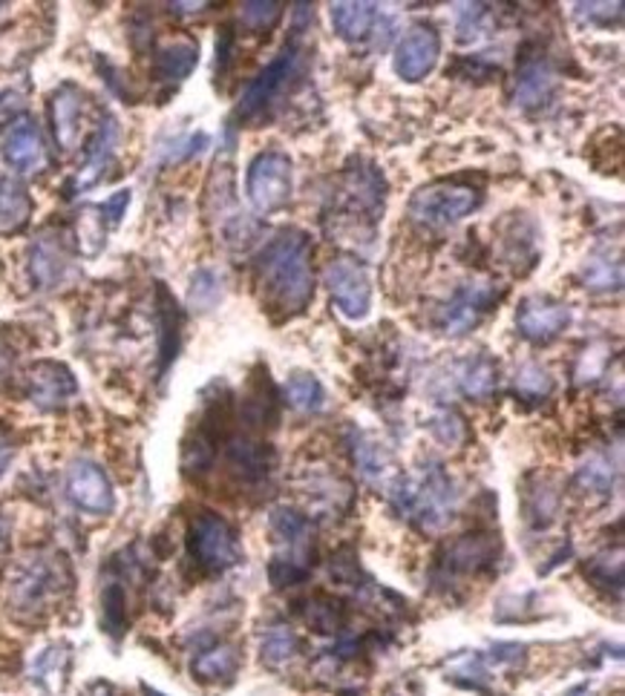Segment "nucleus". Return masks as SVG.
<instances>
[{"label":"nucleus","mask_w":625,"mask_h":696,"mask_svg":"<svg viewBox=\"0 0 625 696\" xmlns=\"http://www.w3.org/2000/svg\"><path fill=\"white\" fill-rule=\"evenodd\" d=\"M312 237L300 228L277 230L254 260V286L274 320H295L314 300Z\"/></svg>","instance_id":"obj_1"},{"label":"nucleus","mask_w":625,"mask_h":696,"mask_svg":"<svg viewBox=\"0 0 625 696\" xmlns=\"http://www.w3.org/2000/svg\"><path fill=\"white\" fill-rule=\"evenodd\" d=\"M314 24V9L309 3L295 7V33L288 35L283 50L257 73V78L246 87L239 99L234 118L239 127H263L295 99L312 69V47H309V29Z\"/></svg>","instance_id":"obj_2"},{"label":"nucleus","mask_w":625,"mask_h":696,"mask_svg":"<svg viewBox=\"0 0 625 696\" xmlns=\"http://www.w3.org/2000/svg\"><path fill=\"white\" fill-rule=\"evenodd\" d=\"M392 504L415 524L421 533H438L445 530L455 518L459 509V490H455L453 478L447 476L445 467L429 464L415 478H401L392 483Z\"/></svg>","instance_id":"obj_3"},{"label":"nucleus","mask_w":625,"mask_h":696,"mask_svg":"<svg viewBox=\"0 0 625 696\" xmlns=\"http://www.w3.org/2000/svg\"><path fill=\"white\" fill-rule=\"evenodd\" d=\"M335 216L340 228L349 225L352 237L370 233V239L375 237L378 222L384 219V205H387V179L384 173L366 159H358L352 167H346V173L340 176L338 193H335Z\"/></svg>","instance_id":"obj_4"},{"label":"nucleus","mask_w":625,"mask_h":696,"mask_svg":"<svg viewBox=\"0 0 625 696\" xmlns=\"http://www.w3.org/2000/svg\"><path fill=\"white\" fill-rule=\"evenodd\" d=\"M485 205V185L473 179H436L410 199V219L424 230H447Z\"/></svg>","instance_id":"obj_5"},{"label":"nucleus","mask_w":625,"mask_h":696,"mask_svg":"<svg viewBox=\"0 0 625 696\" xmlns=\"http://www.w3.org/2000/svg\"><path fill=\"white\" fill-rule=\"evenodd\" d=\"M274 535L272 565H268V579L277 590L300 584L305 575L312 573L314 565V530L312 521L300 516L297 509L277 507L268 518Z\"/></svg>","instance_id":"obj_6"},{"label":"nucleus","mask_w":625,"mask_h":696,"mask_svg":"<svg viewBox=\"0 0 625 696\" xmlns=\"http://www.w3.org/2000/svg\"><path fill=\"white\" fill-rule=\"evenodd\" d=\"M508 288L496 286L490 279H467L459 282L455 291L438 305L436 328L447 337H461L473 331L478 322L496 312V305L502 303Z\"/></svg>","instance_id":"obj_7"},{"label":"nucleus","mask_w":625,"mask_h":696,"mask_svg":"<svg viewBox=\"0 0 625 696\" xmlns=\"http://www.w3.org/2000/svg\"><path fill=\"white\" fill-rule=\"evenodd\" d=\"M248 202L257 214H277L291 202L295 193V162L286 150L268 148L257 153L248 164L246 176Z\"/></svg>","instance_id":"obj_8"},{"label":"nucleus","mask_w":625,"mask_h":696,"mask_svg":"<svg viewBox=\"0 0 625 696\" xmlns=\"http://www.w3.org/2000/svg\"><path fill=\"white\" fill-rule=\"evenodd\" d=\"M188 553L205 573H225L242 561L237 530L216 512H197L188 527Z\"/></svg>","instance_id":"obj_9"},{"label":"nucleus","mask_w":625,"mask_h":696,"mask_svg":"<svg viewBox=\"0 0 625 696\" xmlns=\"http://www.w3.org/2000/svg\"><path fill=\"white\" fill-rule=\"evenodd\" d=\"M70 584V575L64 570V561H55L50 556L24 558L17 573L9 582V598L12 607L35 613L50 605L52 598Z\"/></svg>","instance_id":"obj_10"},{"label":"nucleus","mask_w":625,"mask_h":696,"mask_svg":"<svg viewBox=\"0 0 625 696\" xmlns=\"http://www.w3.org/2000/svg\"><path fill=\"white\" fill-rule=\"evenodd\" d=\"M326 288L332 294V305L343 314L346 320H366L372 312V279L370 270L354 256H338L326 268Z\"/></svg>","instance_id":"obj_11"},{"label":"nucleus","mask_w":625,"mask_h":696,"mask_svg":"<svg viewBox=\"0 0 625 696\" xmlns=\"http://www.w3.org/2000/svg\"><path fill=\"white\" fill-rule=\"evenodd\" d=\"M438 58H441V35L433 24L418 21L398 38L392 66L401 81L418 84L436 69Z\"/></svg>","instance_id":"obj_12"},{"label":"nucleus","mask_w":625,"mask_h":696,"mask_svg":"<svg viewBox=\"0 0 625 696\" xmlns=\"http://www.w3.org/2000/svg\"><path fill=\"white\" fill-rule=\"evenodd\" d=\"M571 320H574L571 305L548 294L525 296L516 308L518 334L534 345L553 343V340L562 337V331L571 326Z\"/></svg>","instance_id":"obj_13"},{"label":"nucleus","mask_w":625,"mask_h":696,"mask_svg":"<svg viewBox=\"0 0 625 696\" xmlns=\"http://www.w3.org/2000/svg\"><path fill=\"white\" fill-rule=\"evenodd\" d=\"M557 90V73L551 61L534 43L522 47L516 61V81H513V101L522 110H539L553 99Z\"/></svg>","instance_id":"obj_14"},{"label":"nucleus","mask_w":625,"mask_h":696,"mask_svg":"<svg viewBox=\"0 0 625 696\" xmlns=\"http://www.w3.org/2000/svg\"><path fill=\"white\" fill-rule=\"evenodd\" d=\"M499 535L493 533H467L453 541L447 553L438 561V570L445 575V582L450 575H482L490 573L499 558Z\"/></svg>","instance_id":"obj_15"},{"label":"nucleus","mask_w":625,"mask_h":696,"mask_svg":"<svg viewBox=\"0 0 625 696\" xmlns=\"http://www.w3.org/2000/svg\"><path fill=\"white\" fill-rule=\"evenodd\" d=\"M66 492L78 509L92 516H108L115 507L113 483L104 476V469L92 460H75L66 476Z\"/></svg>","instance_id":"obj_16"},{"label":"nucleus","mask_w":625,"mask_h":696,"mask_svg":"<svg viewBox=\"0 0 625 696\" xmlns=\"http://www.w3.org/2000/svg\"><path fill=\"white\" fill-rule=\"evenodd\" d=\"M0 150H3L9 167H15L17 173H38L47 162L41 130L29 115H17L15 122H9Z\"/></svg>","instance_id":"obj_17"},{"label":"nucleus","mask_w":625,"mask_h":696,"mask_svg":"<svg viewBox=\"0 0 625 696\" xmlns=\"http://www.w3.org/2000/svg\"><path fill=\"white\" fill-rule=\"evenodd\" d=\"M26 392H29V401L35 406H41V409H61V406L73 401L75 392H78V383H75L73 371L66 369L64 363L41 360L29 369Z\"/></svg>","instance_id":"obj_18"},{"label":"nucleus","mask_w":625,"mask_h":696,"mask_svg":"<svg viewBox=\"0 0 625 696\" xmlns=\"http://www.w3.org/2000/svg\"><path fill=\"white\" fill-rule=\"evenodd\" d=\"M50 124L58 148L73 153L82 144L84 92L75 84H61L50 99Z\"/></svg>","instance_id":"obj_19"},{"label":"nucleus","mask_w":625,"mask_h":696,"mask_svg":"<svg viewBox=\"0 0 625 696\" xmlns=\"http://www.w3.org/2000/svg\"><path fill=\"white\" fill-rule=\"evenodd\" d=\"M115 144H118V124H115L113 115H104V122L96 127L90 144H87L82 170L75 173V190H87L104 179V173H108L115 162Z\"/></svg>","instance_id":"obj_20"},{"label":"nucleus","mask_w":625,"mask_h":696,"mask_svg":"<svg viewBox=\"0 0 625 696\" xmlns=\"http://www.w3.org/2000/svg\"><path fill=\"white\" fill-rule=\"evenodd\" d=\"M453 380L461 394L473 401H487L499 385V363L487 352L470 354L453 366Z\"/></svg>","instance_id":"obj_21"},{"label":"nucleus","mask_w":625,"mask_h":696,"mask_svg":"<svg viewBox=\"0 0 625 696\" xmlns=\"http://www.w3.org/2000/svg\"><path fill=\"white\" fill-rule=\"evenodd\" d=\"M329 15L340 41L363 43L366 38H372V29L378 24L380 12L375 3H366V0H343V3H332Z\"/></svg>","instance_id":"obj_22"},{"label":"nucleus","mask_w":625,"mask_h":696,"mask_svg":"<svg viewBox=\"0 0 625 696\" xmlns=\"http://www.w3.org/2000/svg\"><path fill=\"white\" fill-rule=\"evenodd\" d=\"M199 64V43L193 38H173L153 55V78L162 84H182Z\"/></svg>","instance_id":"obj_23"},{"label":"nucleus","mask_w":625,"mask_h":696,"mask_svg":"<svg viewBox=\"0 0 625 696\" xmlns=\"http://www.w3.org/2000/svg\"><path fill=\"white\" fill-rule=\"evenodd\" d=\"M66 268H70V256L55 233H43L35 239L33 251H29V274L38 288H55L64 279Z\"/></svg>","instance_id":"obj_24"},{"label":"nucleus","mask_w":625,"mask_h":696,"mask_svg":"<svg viewBox=\"0 0 625 696\" xmlns=\"http://www.w3.org/2000/svg\"><path fill=\"white\" fill-rule=\"evenodd\" d=\"M228 464L242 481H260L272 469L274 452L268 443L242 434V438H230L228 441Z\"/></svg>","instance_id":"obj_25"},{"label":"nucleus","mask_w":625,"mask_h":696,"mask_svg":"<svg viewBox=\"0 0 625 696\" xmlns=\"http://www.w3.org/2000/svg\"><path fill=\"white\" fill-rule=\"evenodd\" d=\"M583 286L591 294H611L623 288V256L620 251L611 254V248H597L588 254L583 265Z\"/></svg>","instance_id":"obj_26"},{"label":"nucleus","mask_w":625,"mask_h":696,"mask_svg":"<svg viewBox=\"0 0 625 696\" xmlns=\"http://www.w3.org/2000/svg\"><path fill=\"white\" fill-rule=\"evenodd\" d=\"M352 455L354 464H358V469H361V476L366 478V481L392 490V483H396V467H392V458H389V452L384 450L380 443H375L372 438H366V434L354 432Z\"/></svg>","instance_id":"obj_27"},{"label":"nucleus","mask_w":625,"mask_h":696,"mask_svg":"<svg viewBox=\"0 0 625 696\" xmlns=\"http://www.w3.org/2000/svg\"><path fill=\"white\" fill-rule=\"evenodd\" d=\"M33 216V199L26 188L15 179L0 181V237H12L29 225Z\"/></svg>","instance_id":"obj_28"},{"label":"nucleus","mask_w":625,"mask_h":696,"mask_svg":"<svg viewBox=\"0 0 625 696\" xmlns=\"http://www.w3.org/2000/svg\"><path fill=\"white\" fill-rule=\"evenodd\" d=\"M239 668V650L228 642H220L214 647H205L202 654L193 659V676L199 682H220L234 676Z\"/></svg>","instance_id":"obj_29"},{"label":"nucleus","mask_w":625,"mask_h":696,"mask_svg":"<svg viewBox=\"0 0 625 696\" xmlns=\"http://www.w3.org/2000/svg\"><path fill=\"white\" fill-rule=\"evenodd\" d=\"M159 328H162V345H159V354H162V371H167L176 354H179L182 343V314L173 303V296L167 294V288L159 286Z\"/></svg>","instance_id":"obj_30"},{"label":"nucleus","mask_w":625,"mask_h":696,"mask_svg":"<svg viewBox=\"0 0 625 696\" xmlns=\"http://www.w3.org/2000/svg\"><path fill=\"white\" fill-rule=\"evenodd\" d=\"M614 483H617V469H614V464H611L605 455H600V452L588 455V460H585L583 467H579V472H576V486H579L585 495L609 498Z\"/></svg>","instance_id":"obj_31"},{"label":"nucleus","mask_w":625,"mask_h":696,"mask_svg":"<svg viewBox=\"0 0 625 696\" xmlns=\"http://www.w3.org/2000/svg\"><path fill=\"white\" fill-rule=\"evenodd\" d=\"M560 512V492L548 481H539L536 486H527L525 492V518L527 524H534L536 530H545L557 521Z\"/></svg>","instance_id":"obj_32"},{"label":"nucleus","mask_w":625,"mask_h":696,"mask_svg":"<svg viewBox=\"0 0 625 696\" xmlns=\"http://www.w3.org/2000/svg\"><path fill=\"white\" fill-rule=\"evenodd\" d=\"M286 401L291 409L312 415V412L323 409L326 392H323V383L312 371H295L286 383Z\"/></svg>","instance_id":"obj_33"},{"label":"nucleus","mask_w":625,"mask_h":696,"mask_svg":"<svg viewBox=\"0 0 625 696\" xmlns=\"http://www.w3.org/2000/svg\"><path fill=\"white\" fill-rule=\"evenodd\" d=\"M305 624L317 633H338L346 624V607L340 605L338 598L329 596H314L309 598V605L303 610Z\"/></svg>","instance_id":"obj_34"},{"label":"nucleus","mask_w":625,"mask_h":696,"mask_svg":"<svg viewBox=\"0 0 625 696\" xmlns=\"http://www.w3.org/2000/svg\"><path fill=\"white\" fill-rule=\"evenodd\" d=\"M260 654H263V662L286 665L288 659H295L300 654V636L291 628H272L263 636Z\"/></svg>","instance_id":"obj_35"},{"label":"nucleus","mask_w":625,"mask_h":696,"mask_svg":"<svg viewBox=\"0 0 625 696\" xmlns=\"http://www.w3.org/2000/svg\"><path fill=\"white\" fill-rule=\"evenodd\" d=\"M223 300V279L211 268H202L190 279V305L197 312H211Z\"/></svg>","instance_id":"obj_36"},{"label":"nucleus","mask_w":625,"mask_h":696,"mask_svg":"<svg viewBox=\"0 0 625 696\" xmlns=\"http://www.w3.org/2000/svg\"><path fill=\"white\" fill-rule=\"evenodd\" d=\"M551 392H553L551 371L542 369V366H536V363H527V366L518 369L516 375L518 397H525V401H542V397H548Z\"/></svg>","instance_id":"obj_37"},{"label":"nucleus","mask_w":625,"mask_h":696,"mask_svg":"<svg viewBox=\"0 0 625 696\" xmlns=\"http://www.w3.org/2000/svg\"><path fill=\"white\" fill-rule=\"evenodd\" d=\"M283 12L286 7L283 3H265V0H257V3H242L239 9V21L248 26V29H254V33H272L274 26L283 21Z\"/></svg>","instance_id":"obj_38"},{"label":"nucleus","mask_w":625,"mask_h":696,"mask_svg":"<svg viewBox=\"0 0 625 696\" xmlns=\"http://www.w3.org/2000/svg\"><path fill=\"white\" fill-rule=\"evenodd\" d=\"M429 432L436 434L438 443H445V446H459V443L467 441V423L461 415H455L453 409L438 412L436 418L429 420Z\"/></svg>","instance_id":"obj_39"},{"label":"nucleus","mask_w":625,"mask_h":696,"mask_svg":"<svg viewBox=\"0 0 625 696\" xmlns=\"http://www.w3.org/2000/svg\"><path fill=\"white\" fill-rule=\"evenodd\" d=\"M609 360H611L609 345L605 343L588 345V349L579 354V360H576V369H574L576 383H593L597 377H602V371H605Z\"/></svg>","instance_id":"obj_40"},{"label":"nucleus","mask_w":625,"mask_h":696,"mask_svg":"<svg viewBox=\"0 0 625 696\" xmlns=\"http://www.w3.org/2000/svg\"><path fill=\"white\" fill-rule=\"evenodd\" d=\"M455 15H459V41H478L485 35L487 15H490L485 3H459Z\"/></svg>","instance_id":"obj_41"},{"label":"nucleus","mask_w":625,"mask_h":696,"mask_svg":"<svg viewBox=\"0 0 625 696\" xmlns=\"http://www.w3.org/2000/svg\"><path fill=\"white\" fill-rule=\"evenodd\" d=\"M576 17H583L585 24L611 29V21H614V26H620V21H623V3H579Z\"/></svg>","instance_id":"obj_42"},{"label":"nucleus","mask_w":625,"mask_h":696,"mask_svg":"<svg viewBox=\"0 0 625 696\" xmlns=\"http://www.w3.org/2000/svg\"><path fill=\"white\" fill-rule=\"evenodd\" d=\"M101 607H104V624L110 633H122L124 628V590L118 584H108L104 596H101Z\"/></svg>","instance_id":"obj_43"},{"label":"nucleus","mask_w":625,"mask_h":696,"mask_svg":"<svg viewBox=\"0 0 625 696\" xmlns=\"http://www.w3.org/2000/svg\"><path fill=\"white\" fill-rule=\"evenodd\" d=\"M127 205H130V190H118V193H115V197H110L104 205H99L101 219L108 222V225H118L124 216V211H127Z\"/></svg>","instance_id":"obj_44"},{"label":"nucleus","mask_w":625,"mask_h":696,"mask_svg":"<svg viewBox=\"0 0 625 696\" xmlns=\"http://www.w3.org/2000/svg\"><path fill=\"white\" fill-rule=\"evenodd\" d=\"M9 460H12V446L7 441H0V476L7 472Z\"/></svg>","instance_id":"obj_45"},{"label":"nucleus","mask_w":625,"mask_h":696,"mask_svg":"<svg viewBox=\"0 0 625 696\" xmlns=\"http://www.w3.org/2000/svg\"><path fill=\"white\" fill-rule=\"evenodd\" d=\"M7 539H9V524H7V518L0 516V547H7Z\"/></svg>","instance_id":"obj_46"}]
</instances>
